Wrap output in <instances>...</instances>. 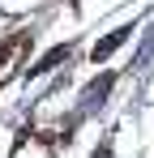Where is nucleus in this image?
I'll use <instances>...</instances> for the list:
<instances>
[{"mask_svg": "<svg viewBox=\"0 0 154 158\" xmlns=\"http://www.w3.org/2000/svg\"><path fill=\"white\" fill-rule=\"evenodd\" d=\"M64 56H69V43H64V47H51V52L43 56V60H39V64H34V69H30V73H47L51 64H60V60H64Z\"/></svg>", "mask_w": 154, "mask_h": 158, "instance_id": "2", "label": "nucleus"}, {"mask_svg": "<svg viewBox=\"0 0 154 158\" xmlns=\"http://www.w3.org/2000/svg\"><path fill=\"white\" fill-rule=\"evenodd\" d=\"M128 34H133V30H128V26H124V30H111V34H107V39H103L99 47H94V64H99V60H107V56L116 52V47H120V43H124Z\"/></svg>", "mask_w": 154, "mask_h": 158, "instance_id": "1", "label": "nucleus"}]
</instances>
